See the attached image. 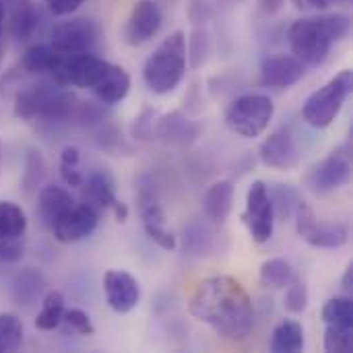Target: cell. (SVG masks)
I'll use <instances>...</instances> for the list:
<instances>
[{"instance_id":"f1b7e54d","label":"cell","mask_w":353,"mask_h":353,"mask_svg":"<svg viewBox=\"0 0 353 353\" xmlns=\"http://www.w3.org/2000/svg\"><path fill=\"white\" fill-rule=\"evenodd\" d=\"M296 277V271L285 259H269L261 265V285L269 290H285Z\"/></svg>"},{"instance_id":"4316f807","label":"cell","mask_w":353,"mask_h":353,"mask_svg":"<svg viewBox=\"0 0 353 353\" xmlns=\"http://www.w3.org/2000/svg\"><path fill=\"white\" fill-rule=\"evenodd\" d=\"M29 228L27 213L12 201H0V240L23 238Z\"/></svg>"},{"instance_id":"9c48e42d","label":"cell","mask_w":353,"mask_h":353,"mask_svg":"<svg viewBox=\"0 0 353 353\" xmlns=\"http://www.w3.org/2000/svg\"><path fill=\"white\" fill-rule=\"evenodd\" d=\"M250 238L256 244H265L273 238L275 230V211L269 196V188L263 180H254L246 192V211L242 215Z\"/></svg>"},{"instance_id":"7a4b0ae2","label":"cell","mask_w":353,"mask_h":353,"mask_svg":"<svg viewBox=\"0 0 353 353\" xmlns=\"http://www.w3.org/2000/svg\"><path fill=\"white\" fill-rule=\"evenodd\" d=\"M352 31V19L343 12L298 19L288 29L292 54L304 66H321L331 48Z\"/></svg>"},{"instance_id":"ba28073f","label":"cell","mask_w":353,"mask_h":353,"mask_svg":"<svg viewBox=\"0 0 353 353\" xmlns=\"http://www.w3.org/2000/svg\"><path fill=\"white\" fill-rule=\"evenodd\" d=\"M298 236L314 248H341L350 242V230L337 221H321L306 201H300L294 213Z\"/></svg>"},{"instance_id":"2e32d148","label":"cell","mask_w":353,"mask_h":353,"mask_svg":"<svg viewBox=\"0 0 353 353\" xmlns=\"http://www.w3.org/2000/svg\"><path fill=\"white\" fill-rule=\"evenodd\" d=\"M199 134H201V124L190 120L178 110L161 116L153 124V139L161 141L165 147L186 149L199 139Z\"/></svg>"},{"instance_id":"1f68e13d","label":"cell","mask_w":353,"mask_h":353,"mask_svg":"<svg viewBox=\"0 0 353 353\" xmlns=\"http://www.w3.org/2000/svg\"><path fill=\"white\" fill-rule=\"evenodd\" d=\"M23 321L12 312H0V353H12L23 345Z\"/></svg>"},{"instance_id":"681fc988","label":"cell","mask_w":353,"mask_h":353,"mask_svg":"<svg viewBox=\"0 0 353 353\" xmlns=\"http://www.w3.org/2000/svg\"><path fill=\"white\" fill-rule=\"evenodd\" d=\"M4 23H6V2L0 0V39L4 35Z\"/></svg>"},{"instance_id":"484cf974","label":"cell","mask_w":353,"mask_h":353,"mask_svg":"<svg viewBox=\"0 0 353 353\" xmlns=\"http://www.w3.org/2000/svg\"><path fill=\"white\" fill-rule=\"evenodd\" d=\"M66 308L64 294L58 290H50L41 296V310L37 312L35 327L39 331H54L62 325V314Z\"/></svg>"},{"instance_id":"cb8c5ba5","label":"cell","mask_w":353,"mask_h":353,"mask_svg":"<svg viewBox=\"0 0 353 353\" xmlns=\"http://www.w3.org/2000/svg\"><path fill=\"white\" fill-rule=\"evenodd\" d=\"M304 350V329L296 321H281L271 333V352L298 353Z\"/></svg>"},{"instance_id":"ab89813d","label":"cell","mask_w":353,"mask_h":353,"mask_svg":"<svg viewBox=\"0 0 353 353\" xmlns=\"http://www.w3.org/2000/svg\"><path fill=\"white\" fill-rule=\"evenodd\" d=\"M215 14V6L211 0H190L188 4V17H190V23L194 27H201L205 23H209Z\"/></svg>"},{"instance_id":"8d00e7d4","label":"cell","mask_w":353,"mask_h":353,"mask_svg":"<svg viewBox=\"0 0 353 353\" xmlns=\"http://www.w3.org/2000/svg\"><path fill=\"white\" fill-rule=\"evenodd\" d=\"M62 323L74 331L77 335H83V337H91L95 335V327L89 319V314L81 308H64V314H62Z\"/></svg>"},{"instance_id":"7dc6e473","label":"cell","mask_w":353,"mask_h":353,"mask_svg":"<svg viewBox=\"0 0 353 353\" xmlns=\"http://www.w3.org/2000/svg\"><path fill=\"white\" fill-rule=\"evenodd\" d=\"M112 213H114V217H116L120 223H124V221L128 219V207H126V203L118 201V203L112 207Z\"/></svg>"},{"instance_id":"7402d4cb","label":"cell","mask_w":353,"mask_h":353,"mask_svg":"<svg viewBox=\"0 0 353 353\" xmlns=\"http://www.w3.org/2000/svg\"><path fill=\"white\" fill-rule=\"evenodd\" d=\"M85 190H87V196L91 203H95L97 207L101 209H110L118 203V196H116V182H114V176L110 174V170L105 168H97L89 174L87 178V184H83Z\"/></svg>"},{"instance_id":"6da1fadb","label":"cell","mask_w":353,"mask_h":353,"mask_svg":"<svg viewBox=\"0 0 353 353\" xmlns=\"http://www.w3.org/2000/svg\"><path fill=\"white\" fill-rule=\"evenodd\" d=\"M190 314L228 341H242L254 327V306L246 288L232 275L201 279L188 298Z\"/></svg>"},{"instance_id":"277c9868","label":"cell","mask_w":353,"mask_h":353,"mask_svg":"<svg viewBox=\"0 0 353 353\" xmlns=\"http://www.w3.org/2000/svg\"><path fill=\"white\" fill-rule=\"evenodd\" d=\"M188 68L186 60V33L182 29L172 31L159 41L143 64V79L149 91L157 95L172 93L184 79Z\"/></svg>"},{"instance_id":"b9f144b4","label":"cell","mask_w":353,"mask_h":353,"mask_svg":"<svg viewBox=\"0 0 353 353\" xmlns=\"http://www.w3.org/2000/svg\"><path fill=\"white\" fill-rule=\"evenodd\" d=\"M83 2L85 0H46L50 12L56 17H70L72 12H77L81 8Z\"/></svg>"},{"instance_id":"7c38bea8","label":"cell","mask_w":353,"mask_h":353,"mask_svg":"<svg viewBox=\"0 0 353 353\" xmlns=\"http://www.w3.org/2000/svg\"><path fill=\"white\" fill-rule=\"evenodd\" d=\"M259 157L261 161L271 168V170H279V172H292L300 165L302 161V151L292 134L290 128L281 126L275 128L259 147Z\"/></svg>"},{"instance_id":"5b68a950","label":"cell","mask_w":353,"mask_h":353,"mask_svg":"<svg viewBox=\"0 0 353 353\" xmlns=\"http://www.w3.org/2000/svg\"><path fill=\"white\" fill-rule=\"evenodd\" d=\"M352 87L353 72L350 68H343L329 83H325L323 87L308 95V99L302 105L304 122L310 124L312 128H329L343 110L347 97L352 95Z\"/></svg>"},{"instance_id":"c3c4849f","label":"cell","mask_w":353,"mask_h":353,"mask_svg":"<svg viewBox=\"0 0 353 353\" xmlns=\"http://www.w3.org/2000/svg\"><path fill=\"white\" fill-rule=\"evenodd\" d=\"M283 2H285V0H259L261 8H263L265 12H269V14L277 12V10L283 6Z\"/></svg>"},{"instance_id":"f35d334b","label":"cell","mask_w":353,"mask_h":353,"mask_svg":"<svg viewBox=\"0 0 353 353\" xmlns=\"http://www.w3.org/2000/svg\"><path fill=\"white\" fill-rule=\"evenodd\" d=\"M23 256H25L23 238H4V240H0V263L14 265Z\"/></svg>"},{"instance_id":"bcb514c9","label":"cell","mask_w":353,"mask_h":353,"mask_svg":"<svg viewBox=\"0 0 353 353\" xmlns=\"http://www.w3.org/2000/svg\"><path fill=\"white\" fill-rule=\"evenodd\" d=\"M341 288H343V292H345V294H352L353 292V265L352 263L345 267V273H343V279H341Z\"/></svg>"},{"instance_id":"ee69618b","label":"cell","mask_w":353,"mask_h":353,"mask_svg":"<svg viewBox=\"0 0 353 353\" xmlns=\"http://www.w3.org/2000/svg\"><path fill=\"white\" fill-rule=\"evenodd\" d=\"M292 2L300 10H327L333 4L347 2V0H292Z\"/></svg>"},{"instance_id":"603a6c76","label":"cell","mask_w":353,"mask_h":353,"mask_svg":"<svg viewBox=\"0 0 353 353\" xmlns=\"http://www.w3.org/2000/svg\"><path fill=\"white\" fill-rule=\"evenodd\" d=\"M60 58V52L52 43H33L25 50L21 58V66L29 74H52Z\"/></svg>"},{"instance_id":"83f0119b","label":"cell","mask_w":353,"mask_h":353,"mask_svg":"<svg viewBox=\"0 0 353 353\" xmlns=\"http://www.w3.org/2000/svg\"><path fill=\"white\" fill-rule=\"evenodd\" d=\"M217 246V234L211 232L203 223H190L184 228V238H182V248L188 256H203L209 254Z\"/></svg>"},{"instance_id":"60d3db41","label":"cell","mask_w":353,"mask_h":353,"mask_svg":"<svg viewBox=\"0 0 353 353\" xmlns=\"http://www.w3.org/2000/svg\"><path fill=\"white\" fill-rule=\"evenodd\" d=\"M145 234L149 236L151 242H155L163 250H174L178 246L176 236L168 230V225H145Z\"/></svg>"},{"instance_id":"f6af8a7d","label":"cell","mask_w":353,"mask_h":353,"mask_svg":"<svg viewBox=\"0 0 353 353\" xmlns=\"http://www.w3.org/2000/svg\"><path fill=\"white\" fill-rule=\"evenodd\" d=\"M81 163V151L77 147H64L60 153V165H72L77 168Z\"/></svg>"},{"instance_id":"3957f363","label":"cell","mask_w":353,"mask_h":353,"mask_svg":"<svg viewBox=\"0 0 353 353\" xmlns=\"http://www.w3.org/2000/svg\"><path fill=\"white\" fill-rule=\"evenodd\" d=\"M79 99L56 81H39L14 93L12 112L25 122H60L72 118Z\"/></svg>"},{"instance_id":"f546056e","label":"cell","mask_w":353,"mask_h":353,"mask_svg":"<svg viewBox=\"0 0 353 353\" xmlns=\"http://www.w3.org/2000/svg\"><path fill=\"white\" fill-rule=\"evenodd\" d=\"M267 188H269V196H271V203H273L275 217H279L283 221L292 219L294 213H296V207L302 201L300 192L290 184H273V186H267Z\"/></svg>"},{"instance_id":"9a60e30c","label":"cell","mask_w":353,"mask_h":353,"mask_svg":"<svg viewBox=\"0 0 353 353\" xmlns=\"http://www.w3.org/2000/svg\"><path fill=\"white\" fill-rule=\"evenodd\" d=\"M103 294L108 306L118 314L132 312L141 302L139 281L130 273L118 269H110L103 273Z\"/></svg>"},{"instance_id":"d590c367","label":"cell","mask_w":353,"mask_h":353,"mask_svg":"<svg viewBox=\"0 0 353 353\" xmlns=\"http://www.w3.org/2000/svg\"><path fill=\"white\" fill-rule=\"evenodd\" d=\"M325 352L352 353L353 352V327H333L325 329Z\"/></svg>"},{"instance_id":"8fae6325","label":"cell","mask_w":353,"mask_h":353,"mask_svg":"<svg viewBox=\"0 0 353 353\" xmlns=\"http://www.w3.org/2000/svg\"><path fill=\"white\" fill-rule=\"evenodd\" d=\"M352 180V151L350 147H339L331 151L323 161L314 163L306 174V184L319 194L339 190Z\"/></svg>"},{"instance_id":"f907efd6","label":"cell","mask_w":353,"mask_h":353,"mask_svg":"<svg viewBox=\"0 0 353 353\" xmlns=\"http://www.w3.org/2000/svg\"><path fill=\"white\" fill-rule=\"evenodd\" d=\"M2 64H4V46L0 41V68H2Z\"/></svg>"},{"instance_id":"8992f818","label":"cell","mask_w":353,"mask_h":353,"mask_svg":"<svg viewBox=\"0 0 353 353\" xmlns=\"http://www.w3.org/2000/svg\"><path fill=\"white\" fill-rule=\"evenodd\" d=\"M273 116H275V103L269 95L246 93L230 103L225 112V124L238 137L256 139L265 134Z\"/></svg>"},{"instance_id":"52a82bcc","label":"cell","mask_w":353,"mask_h":353,"mask_svg":"<svg viewBox=\"0 0 353 353\" xmlns=\"http://www.w3.org/2000/svg\"><path fill=\"white\" fill-rule=\"evenodd\" d=\"M108 66H110L108 60H103L91 52H74V54L60 52L58 64L52 70L50 79L64 87L93 89L101 81Z\"/></svg>"},{"instance_id":"4fadbf2b","label":"cell","mask_w":353,"mask_h":353,"mask_svg":"<svg viewBox=\"0 0 353 353\" xmlns=\"http://www.w3.org/2000/svg\"><path fill=\"white\" fill-rule=\"evenodd\" d=\"M99 223V215L91 203H74L50 230L60 244H74L89 238Z\"/></svg>"},{"instance_id":"816d5d0a","label":"cell","mask_w":353,"mask_h":353,"mask_svg":"<svg viewBox=\"0 0 353 353\" xmlns=\"http://www.w3.org/2000/svg\"><path fill=\"white\" fill-rule=\"evenodd\" d=\"M2 159H4V147H2V141H0V168H2Z\"/></svg>"},{"instance_id":"e0dca14e","label":"cell","mask_w":353,"mask_h":353,"mask_svg":"<svg viewBox=\"0 0 353 353\" xmlns=\"http://www.w3.org/2000/svg\"><path fill=\"white\" fill-rule=\"evenodd\" d=\"M306 74V66L296 56H269L261 62V83L273 89H290Z\"/></svg>"},{"instance_id":"d6986e66","label":"cell","mask_w":353,"mask_h":353,"mask_svg":"<svg viewBox=\"0 0 353 353\" xmlns=\"http://www.w3.org/2000/svg\"><path fill=\"white\" fill-rule=\"evenodd\" d=\"M234 207V184L230 180H219L211 184L203 196V215L213 225H223Z\"/></svg>"},{"instance_id":"44dd1931","label":"cell","mask_w":353,"mask_h":353,"mask_svg":"<svg viewBox=\"0 0 353 353\" xmlns=\"http://www.w3.org/2000/svg\"><path fill=\"white\" fill-rule=\"evenodd\" d=\"M4 2L10 4L8 23H10L12 37L19 41L33 37L39 27V21H41L35 2L33 0H4Z\"/></svg>"},{"instance_id":"e575fe53","label":"cell","mask_w":353,"mask_h":353,"mask_svg":"<svg viewBox=\"0 0 353 353\" xmlns=\"http://www.w3.org/2000/svg\"><path fill=\"white\" fill-rule=\"evenodd\" d=\"M308 302H310L308 285H306L304 279H300L296 275L294 281L285 288V298H283L285 310L292 312V314H302L308 308Z\"/></svg>"},{"instance_id":"5bb4252c","label":"cell","mask_w":353,"mask_h":353,"mask_svg":"<svg viewBox=\"0 0 353 353\" xmlns=\"http://www.w3.org/2000/svg\"><path fill=\"white\" fill-rule=\"evenodd\" d=\"M161 23L163 14L157 2L137 0L124 25V41L132 48L145 46L159 33Z\"/></svg>"},{"instance_id":"ffe728a7","label":"cell","mask_w":353,"mask_h":353,"mask_svg":"<svg viewBox=\"0 0 353 353\" xmlns=\"http://www.w3.org/2000/svg\"><path fill=\"white\" fill-rule=\"evenodd\" d=\"M130 85H132V81H130V74L126 72V68H122V66L110 62V66H108V70L103 72L101 81H99L91 91L97 95V99H99L101 103L114 105V103H120V101L128 95Z\"/></svg>"},{"instance_id":"836d02e7","label":"cell","mask_w":353,"mask_h":353,"mask_svg":"<svg viewBox=\"0 0 353 353\" xmlns=\"http://www.w3.org/2000/svg\"><path fill=\"white\" fill-rule=\"evenodd\" d=\"M46 180V161L39 151L29 149L25 157V172H23V188L25 192L39 190Z\"/></svg>"},{"instance_id":"7bdbcfd3","label":"cell","mask_w":353,"mask_h":353,"mask_svg":"<svg viewBox=\"0 0 353 353\" xmlns=\"http://www.w3.org/2000/svg\"><path fill=\"white\" fill-rule=\"evenodd\" d=\"M60 178L70 188H83V184H85V178H83L79 165L77 168H72V165H60Z\"/></svg>"},{"instance_id":"ac0fdd59","label":"cell","mask_w":353,"mask_h":353,"mask_svg":"<svg viewBox=\"0 0 353 353\" xmlns=\"http://www.w3.org/2000/svg\"><path fill=\"white\" fill-rule=\"evenodd\" d=\"M74 205L72 194L56 184H46L37 190V205L35 211L46 228H52L70 207Z\"/></svg>"},{"instance_id":"4dcf8cb0","label":"cell","mask_w":353,"mask_h":353,"mask_svg":"<svg viewBox=\"0 0 353 353\" xmlns=\"http://www.w3.org/2000/svg\"><path fill=\"white\" fill-rule=\"evenodd\" d=\"M211 54V33L205 25L194 27L190 37H186V60L190 68H201Z\"/></svg>"},{"instance_id":"30bf717a","label":"cell","mask_w":353,"mask_h":353,"mask_svg":"<svg viewBox=\"0 0 353 353\" xmlns=\"http://www.w3.org/2000/svg\"><path fill=\"white\" fill-rule=\"evenodd\" d=\"M101 29L97 21L89 17H70L52 27L50 43L62 54L91 52L99 41Z\"/></svg>"},{"instance_id":"d6a6232c","label":"cell","mask_w":353,"mask_h":353,"mask_svg":"<svg viewBox=\"0 0 353 353\" xmlns=\"http://www.w3.org/2000/svg\"><path fill=\"white\" fill-rule=\"evenodd\" d=\"M325 325L333 327H353V302L347 296L331 298L321 312Z\"/></svg>"},{"instance_id":"74e56055","label":"cell","mask_w":353,"mask_h":353,"mask_svg":"<svg viewBox=\"0 0 353 353\" xmlns=\"http://www.w3.org/2000/svg\"><path fill=\"white\" fill-rule=\"evenodd\" d=\"M155 110L151 108H143L141 114L134 118V124H132V139L134 141H141V143H147L153 139V124H155Z\"/></svg>"},{"instance_id":"d4e9b609","label":"cell","mask_w":353,"mask_h":353,"mask_svg":"<svg viewBox=\"0 0 353 353\" xmlns=\"http://www.w3.org/2000/svg\"><path fill=\"white\" fill-rule=\"evenodd\" d=\"M43 290H46V279L41 273H37L33 269L21 271L12 281V298L17 304H23V306L37 302L41 298Z\"/></svg>"}]
</instances>
